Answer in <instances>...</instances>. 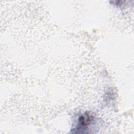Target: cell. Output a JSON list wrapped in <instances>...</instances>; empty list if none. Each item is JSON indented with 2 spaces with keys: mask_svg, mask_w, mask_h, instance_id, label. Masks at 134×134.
Instances as JSON below:
<instances>
[{
  "mask_svg": "<svg viewBox=\"0 0 134 134\" xmlns=\"http://www.w3.org/2000/svg\"><path fill=\"white\" fill-rule=\"evenodd\" d=\"M76 121L74 129L79 131L80 132H81V131L84 132V130L88 129L90 125L94 121V117L90 113H84L77 118Z\"/></svg>",
  "mask_w": 134,
  "mask_h": 134,
  "instance_id": "obj_1",
  "label": "cell"
}]
</instances>
